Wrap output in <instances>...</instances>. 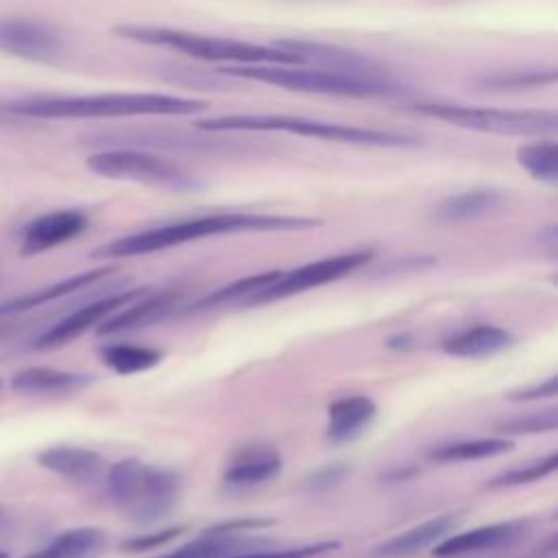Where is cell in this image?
Returning <instances> with one entry per match:
<instances>
[{
    "label": "cell",
    "mask_w": 558,
    "mask_h": 558,
    "mask_svg": "<svg viewBox=\"0 0 558 558\" xmlns=\"http://www.w3.org/2000/svg\"><path fill=\"white\" fill-rule=\"evenodd\" d=\"M320 227V220L305 216H277V214H251V211H222L209 216H196L190 220L144 229L137 233L122 235L96 248L92 257L96 259H120L148 255L194 242L207 235L225 233H255V231H305Z\"/></svg>",
    "instance_id": "obj_1"
},
{
    "label": "cell",
    "mask_w": 558,
    "mask_h": 558,
    "mask_svg": "<svg viewBox=\"0 0 558 558\" xmlns=\"http://www.w3.org/2000/svg\"><path fill=\"white\" fill-rule=\"evenodd\" d=\"M207 105L196 98L150 92H116L89 96H26L7 102V109L26 118H126V116H190Z\"/></svg>",
    "instance_id": "obj_2"
},
{
    "label": "cell",
    "mask_w": 558,
    "mask_h": 558,
    "mask_svg": "<svg viewBox=\"0 0 558 558\" xmlns=\"http://www.w3.org/2000/svg\"><path fill=\"white\" fill-rule=\"evenodd\" d=\"M107 493L113 506L135 523L166 519L181 495V477L172 469L124 458L107 469Z\"/></svg>",
    "instance_id": "obj_3"
},
{
    "label": "cell",
    "mask_w": 558,
    "mask_h": 558,
    "mask_svg": "<svg viewBox=\"0 0 558 558\" xmlns=\"http://www.w3.org/2000/svg\"><path fill=\"white\" fill-rule=\"evenodd\" d=\"M113 33L129 41L172 48V50H179L194 59L222 61L227 65H301L292 54H288L275 46L201 35V33H190V31H179V28L118 24V26H113Z\"/></svg>",
    "instance_id": "obj_4"
},
{
    "label": "cell",
    "mask_w": 558,
    "mask_h": 558,
    "mask_svg": "<svg viewBox=\"0 0 558 558\" xmlns=\"http://www.w3.org/2000/svg\"><path fill=\"white\" fill-rule=\"evenodd\" d=\"M196 129L225 133V131H283L327 142L353 144V146H375V148H416L421 144L418 137L381 131V129H366L340 122H325L312 120L301 116H255V113H233V116H218L198 120Z\"/></svg>",
    "instance_id": "obj_5"
},
{
    "label": "cell",
    "mask_w": 558,
    "mask_h": 558,
    "mask_svg": "<svg viewBox=\"0 0 558 558\" xmlns=\"http://www.w3.org/2000/svg\"><path fill=\"white\" fill-rule=\"evenodd\" d=\"M218 74L270 83V85L294 89V92L344 96V98H375V96H392L401 92V85H397L388 76L360 78V76L336 74V72H325V70L303 68V65H225L218 70Z\"/></svg>",
    "instance_id": "obj_6"
},
{
    "label": "cell",
    "mask_w": 558,
    "mask_h": 558,
    "mask_svg": "<svg viewBox=\"0 0 558 558\" xmlns=\"http://www.w3.org/2000/svg\"><path fill=\"white\" fill-rule=\"evenodd\" d=\"M414 111L438 118L447 124L497 135H551L558 118L551 109H497V107H466L447 102H418Z\"/></svg>",
    "instance_id": "obj_7"
},
{
    "label": "cell",
    "mask_w": 558,
    "mask_h": 558,
    "mask_svg": "<svg viewBox=\"0 0 558 558\" xmlns=\"http://www.w3.org/2000/svg\"><path fill=\"white\" fill-rule=\"evenodd\" d=\"M87 168L105 179L133 181L153 187H166L172 192H192L201 183L194 174L179 163L135 148H105L87 157Z\"/></svg>",
    "instance_id": "obj_8"
},
{
    "label": "cell",
    "mask_w": 558,
    "mask_h": 558,
    "mask_svg": "<svg viewBox=\"0 0 558 558\" xmlns=\"http://www.w3.org/2000/svg\"><path fill=\"white\" fill-rule=\"evenodd\" d=\"M373 257H375L373 248H357V251H349V253H340V255H329V257L303 264L292 270H281L279 277L266 290H262L255 299H251L246 305H264V303H272L279 299L325 286V283L336 281L342 275L368 264Z\"/></svg>",
    "instance_id": "obj_9"
},
{
    "label": "cell",
    "mask_w": 558,
    "mask_h": 558,
    "mask_svg": "<svg viewBox=\"0 0 558 558\" xmlns=\"http://www.w3.org/2000/svg\"><path fill=\"white\" fill-rule=\"evenodd\" d=\"M146 294H148V288H133V290H122V292L105 294V296H100V299H96V301L74 310L72 314L63 316L52 327L41 331L33 340V347L37 351L59 349V347L76 340L78 336H83L87 329L102 325L109 316H113L116 312H120L122 307L135 303V299H142Z\"/></svg>",
    "instance_id": "obj_10"
},
{
    "label": "cell",
    "mask_w": 558,
    "mask_h": 558,
    "mask_svg": "<svg viewBox=\"0 0 558 558\" xmlns=\"http://www.w3.org/2000/svg\"><path fill=\"white\" fill-rule=\"evenodd\" d=\"M275 48L292 54L301 65L307 63V65H314L316 70L349 74L360 78H381L379 65L371 57L336 44L294 37V39H279Z\"/></svg>",
    "instance_id": "obj_11"
},
{
    "label": "cell",
    "mask_w": 558,
    "mask_h": 558,
    "mask_svg": "<svg viewBox=\"0 0 558 558\" xmlns=\"http://www.w3.org/2000/svg\"><path fill=\"white\" fill-rule=\"evenodd\" d=\"M0 50L28 61H50L65 50L63 35L37 20H0Z\"/></svg>",
    "instance_id": "obj_12"
},
{
    "label": "cell",
    "mask_w": 558,
    "mask_h": 558,
    "mask_svg": "<svg viewBox=\"0 0 558 558\" xmlns=\"http://www.w3.org/2000/svg\"><path fill=\"white\" fill-rule=\"evenodd\" d=\"M527 530H530L527 519H510V521H497L490 525H480L460 534H449L445 541H440L434 547V556L460 558V556L506 549L519 543L527 534Z\"/></svg>",
    "instance_id": "obj_13"
},
{
    "label": "cell",
    "mask_w": 558,
    "mask_h": 558,
    "mask_svg": "<svg viewBox=\"0 0 558 558\" xmlns=\"http://www.w3.org/2000/svg\"><path fill=\"white\" fill-rule=\"evenodd\" d=\"M89 220L83 211L76 209H59L50 214H41L31 220L22 231L20 253L22 255H37L50 251L87 229Z\"/></svg>",
    "instance_id": "obj_14"
},
{
    "label": "cell",
    "mask_w": 558,
    "mask_h": 558,
    "mask_svg": "<svg viewBox=\"0 0 558 558\" xmlns=\"http://www.w3.org/2000/svg\"><path fill=\"white\" fill-rule=\"evenodd\" d=\"M39 466L74 482V484H96L107 475L105 458L87 447L78 445H54L37 453Z\"/></svg>",
    "instance_id": "obj_15"
},
{
    "label": "cell",
    "mask_w": 558,
    "mask_h": 558,
    "mask_svg": "<svg viewBox=\"0 0 558 558\" xmlns=\"http://www.w3.org/2000/svg\"><path fill=\"white\" fill-rule=\"evenodd\" d=\"M458 517L453 514H440L434 519H427L418 525H412L403 530L401 534H395L392 538L379 543L373 547L371 556L375 558H410L416 556L418 551L438 545L449 536V532L456 527Z\"/></svg>",
    "instance_id": "obj_16"
},
{
    "label": "cell",
    "mask_w": 558,
    "mask_h": 558,
    "mask_svg": "<svg viewBox=\"0 0 558 558\" xmlns=\"http://www.w3.org/2000/svg\"><path fill=\"white\" fill-rule=\"evenodd\" d=\"M281 464V456L272 447L251 445L229 462L222 480L229 488H253L277 477Z\"/></svg>",
    "instance_id": "obj_17"
},
{
    "label": "cell",
    "mask_w": 558,
    "mask_h": 558,
    "mask_svg": "<svg viewBox=\"0 0 558 558\" xmlns=\"http://www.w3.org/2000/svg\"><path fill=\"white\" fill-rule=\"evenodd\" d=\"M111 272H113L111 266H98V268H92V270H85V272L65 277V279H59V281H54V283H50L46 288L33 290V292L22 294V296H15L11 301H4V303H0V318L2 316H13V314H24V312L41 307L46 303H52L57 299L70 296L74 292H81L83 288L107 279Z\"/></svg>",
    "instance_id": "obj_18"
},
{
    "label": "cell",
    "mask_w": 558,
    "mask_h": 558,
    "mask_svg": "<svg viewBox=\"0 0 558 558\" xmlns=\"http://www.w3.org/2000/svg\"><path fill=\"white\" fill-rule=\"evenodd\" d=\"M94 381L92 375L78 371H63L52 366H28L17 371L9 386L22 395H68L87 388Z\"/></svg>",
    "instance_id": "obj_19"
},
{
    "label": "cell",
    "mask_w": 558,
    "mask_h": 558,
    "mask_svg": "<svg viewBox=\"0 0 558 558\" xmlns=\"http://www.w3.org/2000/svg\"><path fill=\"white\" fill-rule=\"evenodd\" d=\"M517 342L514 333L497 327V325H475L469 327L460 333H453L442 340V351L453 357H466V360H477V357H490L497 353L508 351Z\"/></svg>",
    "instance_id": "obj_20"
},
{
    "label": "cell",
    "mask_w": 558,
    "mask_h": 558,
    "mask_svg": "<svg viewBox=\"0 0 558 558\" xmlns=\"http://www.w3.org/2000/svg\"><path fill=\"white\" fill-rule=\"evenodd\" d=\"M375 412V401L364 395H353L333 401L327 408V438L333 445L355 440L373 423Z\"/></svg>",
    "instance_id": "obj_21"
},
{
    "label": "cell",
    "mask_w": 558,
    "mask_h": 558,
    "mask_svg": "<svg viewBox=\"0 0 558 558\" xmlns=\"http://www.w3.org/2000/svg\"><path fill=\"white\" fill-rule=\"evenodd\" d=\"M174 310V296L172 294H155V296H144L133 305L122 307L113 316H109L102 325H98L100 336H116V333H126L142 329L146 325H153L161 318H166Z\"/></svg>",
    "instance_id": "obj_22"
},
{
    "label": "cell",
    "mask_w": 558,
    "mask_h": 558,
    "mask_svg": "<svg viewBox=\"0 0 558 558\" xmlns=\"http://www.w3.org/2000/svg\"><path fill=\"white\" fill-rule=\"evenodd\" d=\"M251 525H259L255 521H244V523H227L220 527H214L201 536H196L194 541L161 554L157 558H227L233 556V549L240 545V541L235 538V532H244Z\"/></svg>",
    "instance_id": "obj_23"
},
{
    "label": "cell",
    "mask_w": 558,
    "mask_h": 558,
    "mask_svg": "<svg viewBox=\"0 0 558 558\" xmlns=\"http://www.w3.org/2000/svg\"><path fill=\"white\" fill-rule=\"evenodd\" d=\"M105 545L107 534L100 527H72L26 558H96Z\"/></svg>",
    "instance_id": "obj_24"
},
{
    "label": "cell",
    "mask_w": 558,
    "mask_h": 558,
    "mask_svg": "<svg viewBox=\"0 0 558 558\" xmlns=\"http://www.w3.org/2000/svg\"><path fill=\"white\" fill-rule=\"evenodd\" d=\"M504 201V194L499 190L490 187H477V190H466L447 196L438 209L436 218L442 222H466L475 220L488 211H493L499 203Z\"/></svg>",
    "instance_id": "obj_25"
},
{
    "label": "cell",
    "mask_w": 558,
    "mask_h": 558,
    "mask_svg": "<svg viewBox=\"0 0 558 558\" xmlns=\"http://www.w3.org/2000/svg\"><path fill=\"white\" fill-rule=\"evenodd\" d=\"M514 447V442L506 436H493V438H466L440 445L429 451V460L434 462H473V460H486L497 458L501 453H508Z\"/></svg>",
    "instance_id": "obj_26"
},
{
    "label": "cell",
    "mask_w": 558,
    "mask_h": 558,
    "mask_svg": "<svg viewBox=\"0 0 558 558\" xmlns=\"http://www.w3.org/2000/svg\"><path fill=\"white\" fill-rule=\"evenodd\" d=\"M163 353L144 344H109L100 349V360L118 375H135L155 368Z\"/></svg>",
    "instance_id": "obj_27"
},
{
    "label": "cell",
    "mask_w": 558,
    "mask_h": 558,
    "mask_svg": "<svg viewBox=\"0 0 558 558\" xmlns=\"http://www.w3.org/2000/svg\"><path fill=\"white\" fill-rule=\"evenodd\" d=\"M517 161L532 179L554 185L558 181V153L554 140H538L517 148Z\"/></svg>",
    "instance_id": "obj_28"
},
{
    "label": "cell",
    "mask_w": 558,
    "mask_h": 558,
    "mask_svg": "<svg viewBox=\"0 0 558 558\" xmlns=\"http://www.w3.org/2000/svg\"><path fill=\"white\" fill-rule=\"evenodd\" d=\"M281 270H270V272H259V275H251V277H242L220 290H216L214 294L201 299L196 303V307H220V305H233V303H248L251 299H255L262 290H266Z\"/></svg>",
    "instance_id": "obj_29"
},
{
    "label": "cell",
    "mask_w": 558,
    "mask_h": 558,
    "mask_svg": "<svg viewBox=\"0 0 558 558\" xmlns=\"http://www.w3.org/2000/svg\"><path fill=\"white\" fill-rule=\"evenodd\" d=\"M556 464H558V453L551 451L547 453L545 458L541 460H534L525 466H517V469H510V471H504L499 473L497 477H493L488 482V486L493 488H504V486H521V484H530V482H538L547 475H551L556 471Z\"/></svg>",
    "instance_id": "obj_30"
},
{
    "label": "cell",
    "mask_w": 558,
    "mask_h": 558,
    "mask_svg": "<svg viewBox=\"0 0 558 558\" xmlns=\"http://www.w3.org/2000/svg\"><path fill=\"white\" fill-rule=\"evenodd\" d=\"M556 81V72H512V74H497L480 78L477 83L484 89H525V87H543Z\"/></svg>",
    "instance_id": "obj_31"
},
{
    "label": "cell",
    "mask_w": 558,
    "mask_h": 558,
    "mask_svg": "<svg viewBox=\"0 0 558 558\" xmlns=\"http://www.w3.org/2000/svg\"><path fill=\"white\" fill-rule=\"evenodd\" d=\"M558 427V412L556 408L543 410V412H534L527 416H517L510 421H504L497 425V429L501 434H512V436H521V434H541V432H554Z\"/></svg>",
    "instance_id": "obj_32"
},
{
    "label": "cell",
    "mask_w": 558,
    "mask_h": 558,
    "mask_svg": "<svg viewBox=\"0 0 558 558\" xmlns=\"http://www.w3.org/2000/svg\"><path fill=\"white\" fill-rule=\"evenodd\" d=\"M338 543H314V545H301V547H288V549H272V551H244V554H233L227 558H312L318 554H325L329 549H336Z\"/></svg>",
    "instance_id": "obj_33"
},
{
    "label": "cell",
    "mask_w": 558,
    "mask_h": 558,
    "mask_svg": "<svg viewBox=\"0 0 558 558\" xmlns=\"http://www.w3.org/2000/svg\"><path fill=\"white\" fill-rule=\"evenodd\" d=\"M558 390V377L551 375L549 379L545 381H538V384H530L525 388H517V390H510L508 397L512 401H534V399H549L554 397Z\"/></svg>",
    "instance_id": "obj_34"
},
{
    "label": "cell",
    "mask_w": 558,
    "mask_h": 558,
    "mask_svg": "<svg viewBox=\"0 0 558 558\" xmlns=\"http://www.w3.org/2000/svg\"><path fill=\"white\" fill-rule=\"evenodd\" d=\"M179 530H161V532H155V534H146V536H137V538H131L124 543V547L129 551H140V549H153V547H159L163 545L166 541L174 538Z\"/></svg>",
    "instance_id": "obj_35"
},
{
    "label": "cell",
    "mask_w": 558,
    "mask_h": 558,
    "mask_svg": "<svg viewBox=\"0 0 558 558\" xmlns=\"http://www.w3.org/2000/svg\"><path fill=\"white\" fill-rule=\"evenodd\" d=\"M342 475H344V469H342V466H329V469L318 471V473L312 477V484H314V486H331V484H336Z\"/></svg>",
    "instance_id": "obj_36"
},
{
    "label": "cell",
    "mask_w": 558,
    "mask_h": 558,
    "mask_svg": "<svg viewBox=\"0 0 558 558\" xmlns=\"http://www.w3.org/2000/svg\"><path fill=\"white\" fill-rule=\"evenodd\" d=\"M0 558H7V554H4V551H0Z\"/></svg>",
    "instance_id": "obj_37"
},
{
    "label": "cell",
    "mask_w": 558,
    "mask_h": 558,
    "mask_svg": "<svg viewBox=\"0 0 558 558\" xmlns=\"http://www.w3.org/2000/svg\"><path fill=\"white\" fill-rule=\"evenodd\" d=\"M0 386H2V379H0Z\"/></svg>",
    "instance_id": "obj_38"
}]
</instances>
